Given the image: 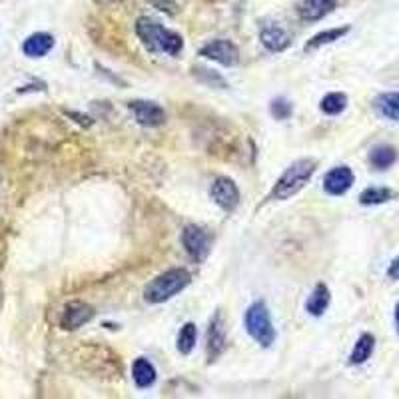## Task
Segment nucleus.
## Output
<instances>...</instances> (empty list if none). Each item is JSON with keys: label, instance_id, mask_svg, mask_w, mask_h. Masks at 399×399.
<instances>
[{"label": "nucleus", "instance_id": "obj_1", "mask_svg": "<svg viewBox=\"0 0 399 399\" xmlns=\"http://www.w3.org/2000/svg\"><path fill=\"white\" fill-rule=\"evenodd\" d=\"M136 34L138 39L142 40V44H144L150 52H166V54L176 56V54L182 50V46H184L180 34H176L172 30L164 29L160 22L146 19V16L138 19Z\"/></svg>", "mask_w": 399, "mask_h": 399}, {"label": "nucleus", "instance_id": "obj_14", "mask_svg": "<svg viewBox=\"0 0 399 399\" xmlns=\"http://www.w3.org/2000/svg\"><path fill=\"white\" fill-rule=\"evenodd\" d=\"M226 348V330L222 315L218 313L214 318V321L210 323V330H208V353H210V360L218 358Z\"/></svg>", "mask_w": 399, "mask_h": 399}, {"label": "nucleus", "instance_id": "obj_12", "mask_svg": "<svg viewBox=\"0 0 399 399\" xmlns=\"http://www.w3.org/2000/svg\"><path fill=\"white\" fill-rule=\"evenodd\" d=\"M335 9V0H300L298 4V14L300 19L308 22L323 19L325 14H330Z\"/></svg>", "mask_w": 399, "mask_h": 399}, {"label": "nucleus", "instance_id": "obj_13", "mask_svg": "<svg viewBox=\"0 0 399 399\" xmlns=\"http://www.w3.org/2000/svg\"><path fill=\"white\" fill-rule=\"evenodd\" d=\"M54 46V39L46 34V32H36V34H30L29 39L24 40L22 44V52L29 56V59H42L46 56L50 50Z\"/></svg>", "mask_w": 399, "mask_h": 399}, {"label": "nucleus", "instance_id": "obj_19", "mask_svg": "<svg viewBox=\"0 0 399 399\" xmlns=\"http://www.w3.org/2000/svg\"><path fill=\"white\" fill-rule=\"evenodd\" d=\"M395 160H398V152H395V148L391 146H375L370 154L371 166L378 168V170H388L390 166H393Z\"/></svg>", "mask_w": 399, "mask_h": 399}, {"label": "nucleus", "instance_id": "obj_25", "mask_svg": "<svg viewBox=\"0 0 399 399\" xmlns=\"http://www.w3.org/2000/svg\"><path fill=\"white\" fill-rule=\"evenodd\" d=\"M388 278L393 280V282H399V256L390 263V268H388Z\"/></svg>", "mask_w": 399, "mask_h": 399}, {"label": "nucleus", "instance_id": "obj_3", "mask_svg": "<svg viewBox=\"0 0 399 399\" xmlns=\"http://www.w3.org/2000/svg\"><path fill=\"white\" fill-rule=\"evenodd\" d=\"M188 283H190V273L186 272V270H182V268L168 270V272L160 273L156 280L150 282L146 292H144V298L150 303L168 302L170 298H174L176 293L186 290Z\"/></svg>", "mask_w": 399, "mask_h": 399}, {"label": "nucleus", "instance_id": "obj_24", "mask_svg": "<svg viewBox=\"0 0 399 399\" xmlns=\"http://www.w3.org/2000/svg\"><path fill=\"white\" fill-rule=\"evenodd\" d=\"M272 114L278 120H286V118L292 114V104L288 100H283V98H278V100L272 102Z\"/></svg>", "mask_w": 399, "mask_h": 399}, {"label": "nucleus", "instance_id": "obj_27", "mask_svg": "<svg viewBox=\"0 0 399 399\" xmlns=\"http://www.w3.org/2000/svg\"><path fill=\"white\" fill-rule=\"evenodd\" d=\"M395 323H398V331H399V303L398 308H395Z\"/></svg>", "mask_w": 399, "mask_h": 399}, {"label": "nucleus", "instance_id": "obj_18", "mask_svg": "<svg viewBox=\"0 0 399 399\" xmlns=\"http://www.w3.org/2000/svg\"><path fill=\"white\" fill-rule=\"evenodd\" d=\"M373 348H375V340H373L371 333H363V335H360V340L355 341V348H353V351H351L350 363L360 365V363H363V361H368L371 353H373Z\"/></svg>", "mask_w": 399, "mask_h": 399}, {"label": "nucleus", "instance_id": "obj_22", "mask_svg": "<svg viewBox=\"0 0 399 399\" xmlns=\"http://www.w3.org/2000/svg\"><path fill=\"white\" fill-rule=\"evenodd\" d=\"M345 106H348V96L341 94V92H331V94H328L321 100V110L325 114H330V116H335V114L343 112Z\"/></svg>", "mask_w": 399, "mask_h": 399}, {"label": "nucleus", "instance_id": "obj_8", "mask_svg": "<svg viewBox=\"0 0 399 399\" xmlns=\"http://www.w3.org/2000/svg\"><path fill=\"white\" fill-rule=\"evenodd\" d=\"M94 318V310L92 305H88L84 302H70L66 308H64V313H62V320H60V325L64 330L74 331L82 328L84 323Z\"/></svg>", "mask_w": 399, "mask_h": 399}, {"label": "nucleus", "instance_id": "obj_4", "mask_svg": "<svg viewBox=\"0 0 399 399\" xmlns=\"http://www.w3.org/2000/svg\"><path fill=\"white\" fill-rule=\"evenodd\" d=\"M246 330L252 335L253 340L258 341L262 348H270L276 340V330H273L272 320H270V312L263 302H256L248 308L246 312Z\"/></svg>", "mask_w": 399, "mask_h": 399}, {"label": "nucleus", "instance_id": "obj_9", "mask_svg": "<svg viewBox=\"0 0 399 399\" xmlns=\"http://www.w3.org/2000/svg\"><path fill=\"white\" fill-rule=\"evenodd\" d=\"M130 110L134 112L136 120L142 126L154 128L164 124L166 112L158 106L156 102H146V100H134L130 102Z\"/></svg>", "mask_w": 399, "mask_h": 399}, {"label": "nucleus", "instance_id": "obj_15", "mask_svg": "<svg viewBox=\"0 0 399 399\" xmlns=\"http://www.w3.org/2000/svg\"><path fill=\"white\" fill-rule=\"evenodd\" d=\"M373 106H375V112H378L381 118H388V120L399 122V92H385V94H380V96L375 98Z\"/></svg>", "mask_w": 399, "mask_h": 399}, {"label": "nucleus", "instance_id": "obj_23", "mask_svg": "<svg viewBox=\"0 0 399 399\" xmlns=\"http://www.w3.org/2000/svg\"><path fill=\"white\" fill-rule=\"evenodd\" d=\"M196 340H198V330H196L194 323H186L184 328L178 333V350L180 353L188 355L190 351L194 350Z\"/></svg>", "mask_w": 399, "mask_h": 399}, {"label": "nucleus", "instance_id": "obj_11", "mask_svg": "<svg viewBox=\"0 0 399 399\" xmlns=\"http://www.w3.org/2000/svg\"><path fill=\"white\" fill-rule=\"evenodd\" d=\"M351 184H353V172H351L348 166L333 168L330 174L325 176V180H323V188L331 196L345 194L351 188Z\"/></svg>", "mask_w": 399, "mask_h": 399}, {"label": "nucleus", "instance_id": "obj_5", "mask_svg": "<svg viewBox=\"0 0 399 399\" xmlns=\"http://www.w3.org/2000/svg\"><path fill=\"white\" fill-rule=\"evenodd\" d=\"M182 243H184L186 252L190 253V258L196 262H204L210 253V238L198 226H186L182 232Z\"/></svg>", "mask_w": 399, "mask_h": 399}, {"label": "nucleus", "instance_id": "obj_16", "mask_svg": "<svg viewBox=\"0 0 399 399\" xmlns=\"http://www.w3.org/2000/svg\"><path fill=\"white\" fill-rule=\"evenodd\" d=\"M132 378L136 381L138 388H150L156 381V370L148 360L138 358L132 365Z\"/></svg>", "mask_w": 399, "mask_h": 399}, {"label": "nucleus", "instance_id": "obj_7", "mask_svg": "<svg viewBox=\"0 0 399 399\" xmlns=\"http://www.w3.org/2000/svg\"><path fill=\"white\" fill-rule=\"evenodd\" d=\"M210 194L214 198L216 204L220 206L222 210H226V212H232L238 206V202H240V192H238V188H236V184L230 178H216Z\"/></svg>", "mask_w": 399, "mask_h": 399}, {"label": "nucleus", "instance_id": "obj_28", "mask_svg": "<svg viewBox=\"0 0 399 399\" xmlns=\"http://www.w3.org/2000/svg\"><path fill=\"white\" fill-rule=\"evenodd\" d=\"M0 184H2V178H0Z\"/></svg>", "mask_w": 399, "mask_h": 399}, {"label": "nucleus", "instance_id": "obj_6", "mask_svg": "<svg viewBox=\"0 0 399 399\" xmlns=\"http://www.w3.org/2000/svg\"><path fill=\"white\" fill-rule=\"evenodd\" d=\"M200 54L206 59L220 62L222 66H234L240 60V52L236 49L234 42L230 40H214V42H208L204 49L200 50Z\"/></svg>", "mask_w": 399, "mask_h": 399}, {"label": "nucleus", "instance_id": "obj_10", "mask_svg": "<svg viewBox=\"0 0 399 399\" xmlns=\"http://www.w3.org/2000/svg\"><path fill=\"white\" fill-rule=\"evenodd\" d=\"M260 40H262V44L270 50V52H282V50L288 49L290 42H292L290 34H288L280 24H273V22L263 24L262 30H260Z\"/></svg>", "mask_w": 399, "mask_h": 399}, {"label": "nucleus", "instance_id": "obj_20", "mask_svg": "<svg viewBox=\"0 0 399 399\" xmlns=\"http://www.w3.org/2000/svg\"><path fill=\"white\" fill-rule=\"evenodd\" d=\"M395 198V192L390 190V188H368L363 190L360 196V202L363 206H378V204H385Z\"/></svg>", "mask_w": 399, "mask_h": 399}, {"label": "nucleus", "instance_id": "obj_2", "mask_svg": "<svg viewBox=\"0 0 399 399\" xmlns=\"http://www.w3.org/2000/svg\"><path fill=\"white\" fill-rule=\"evenodd\" d=\"M313 172H315V160L312 158H302L293 162L273 186L272 200H288L298 194L312 180Z\"/></svg>", "mask_w": 399, "mask_h": 399}, {"label": "nucleus", "instance_id": "obj_26", "mask_svg": "<svg viewBox=\"0 0 399 399\" xmlns=\"http://www.w3.org/2000/svg\"><path fill=\"white\" fill-rule=\"evenodd\" d=\"M152 4L158 6L160 10H166V12L174 14V2L172 0H152Z\"/></svg>", "mask_w": 399, "mask_h": 399}, {"label": "nucleus", "instance_id": "obj_17", "mask_svg": "<svg viewBox=\"0 0 399 399\" xmlns=\"http://www.w3.org/2000/svg\"><path fill=\"white\" fill-rule=\"evenodd\" d=\"M328 305H330V290H328L325 283H318L308 303H305V310L312 315H321L328 310Z\"/></svg>", "mask_w": 399, "mask_h": 399}, {"label": "nucleus", "instance_id": "obj_21", "mask_svg": "<svg viewBox=\"0 0 399 399\" xmlns=\"http://www.w3.org/2000/svg\"><path fill=\"white\" fill-rule=\"evenodd\" d=\"M348 26H343V29H331V30H325V32H320V34H315L308 44H305V52H312V50L320 49L323 44H330L333 40H340L343 34H348Z\"/></svg>", "mask_w": 399, "mask_h": 399}]
</instances>
